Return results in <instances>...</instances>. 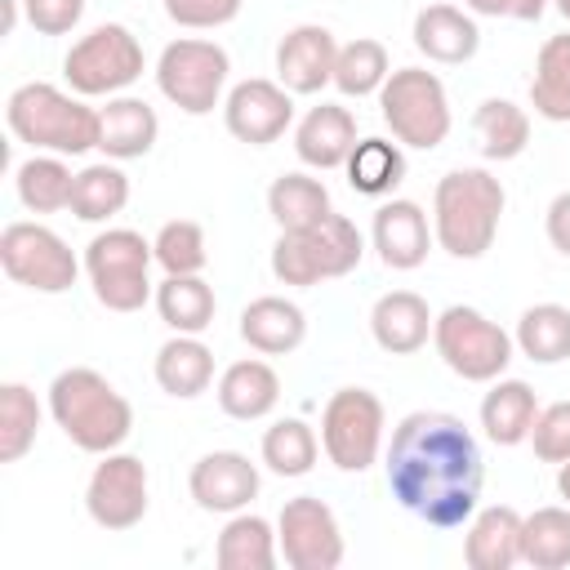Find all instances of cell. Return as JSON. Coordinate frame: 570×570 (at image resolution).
<instances>
[{
	"mask_svg": "<svg viewBox=\"0 0 570 570\" xmlns=\"http://www.w3.org/2000/svg\"><path fill=\"white\" fill-rule=\"evenodd\" d=\"M258 454H263L267 472H276V476H307L321 459V441L303 419H276L263 432Z\"/></svg>",
	"mask_w": 570,
	"mask_h": 570,
	"instance_id": "cell-40",
	"label": "cell"
},
{
	"mask_svg": "<svg viewBox=\"0 0 570 570\" xmlns=\"http://www.w3.org/2000/svg\"><path fill=\"white\" fill-rule=\"evenodd\" d=\"M258 485H263V476L249 463V454H240V450H209L187 472V490H191L196 508L223 512V517L245 512L258 499Z\"/></svg>",
	"mask_w": 570,
	"mask_h": 570,
	"instance_id": "cell-16",
	"label": "cell"
},
{
	"mask_svg": "<svg viewBox=\"0 0 570 570\" xmlns=\"http://www.w3.org/2000/svg\"><path fill=\"white\" fill-rule=\"evenodd\" d=\"M156 138H160V116L142 98L116 94L98 111V151L107 160H138L156 147Z\"/></svg>",
	"mask_w": 570,
	"mask_h": 570,
	"instance_id": "cell-22",
	"label": "cell"
},
{
	"mask_svg": "<svg viewBox=\"0 0 570 570\" xmlns=\"http://www.w3.org/2000/svg\"><path fill=\"white\" fill-rule=\"evenodd\" d=\"M151 249H156V263L165 267V276H196V272H205V263H209L205 227L191 223V218H169V223L156 232Z\"/></svg>",
	"mask_w": 570,
	"mask_h": 570,
	"instance_id": "cell-41",
	"label": "cell"
},
{
	"mask_svg": "<svg viewBox=\"0 0 570 570\" xmlns=\"http://www.w3.org/2000/svg\"><path fill=\"white\" fill-rule=\"evenodd\" d=\"M40 419H45V410L27 383H18V379L0 383V463H18L36 445Z\"/></svg>",
	"mask_w": 570,
	"mask_h": 570,
	"instance_id": "cell-39",
	"label": "cell"
},
{
	"mask_svg": "<svg viewBox=\"0 0 570 570\" xmlns=\"http://www.w3.org/2000/svg\"><path fill=\"white\" fill-rule=\"evenodd\" d=\"M365 258V236L352 218L330 214L316 227L281 232L272 245V276L294 289H312L321 281H338L356 272Z\"/></svg>",
	"mask_w": 570,
	"mask_h": 570,
	"instance_id": "cell-5",
	"label": "cell"
},
{
	"mask_svg": "<svg viewBox=\"0 0 570 570\" xmlns=\"http://www.w3.org/2000/svg\"><path fill=\"white\" fill-rule=\"evenodd\" d=\"M129 205V174L116 160L85 165L71 187V214L80 223H107Z\"/></svg>",
	"mask_w": 570,
	"mask_h": 570,
	"instance_id": "cell-36",
	"label": "cell"
},
{
	"mask_svg": "<svg viewBox=\"0 0 570 570\" xmlns=\"http://www.w3.org/2000/svg\"><path fill=\"white\" fill-rule=\"evenodd\" d=\"M49 414L62 436L85 454H111L134 432V405L116 383L89 365H71L49 383Z\"/></svg>",
	"mask_w": 570,
	"mask_h": 570,
	"instance_id": "cell-2",
	"label": "cell"
},
{
	"mask_svg": "<svg viewBox=\"0 0 570 570\" xmlns=\"http://www.w3.org/2000/svg\"><path fill=\"white\" fill-rule=\"evenodd\" d=\"M543 232H548V245L570 258V191H557L552 196V205L543 214Z\"/></svg>",
	"mask_w": 570,
	"mask_h": 570,
	"instance_id": "cell-46",
	"label": "cell"
},
{
	"mask_svg": "<svg viewBox=\"0 0 570 570\" xmlns=\"http://www.w3.org/2000/svg\"><path fill=\"white\" fill-rule=\"evenodd\" d=\"M356 147V116L338 102H316L294 125V151L307 169H343Z\"/></svg>",
	"mask_w": 570,
	"mask_h": 570,
	"instance_id": "cell-19",
	"label": "cell"
},
{
	"mask_svg": "<svg viewBox=\"0 0 570 570\" xmlns=\"http://www.w3.org/2000/svg\"><path fill=\"white\" fill-rule=\"evenodd\" d=\"M512 343L534 365H557L570 356V307L561 303H534L517 316Z\"/></svg>",
	"mask_w": 570,
	"mask_h": 570,
	"instance_id": "cell-33",
	"label": "cell"
},
{
	"mask_svg": "<svg viewBox=\"0 0 570 570\" xmlns=\"http://www.w3.org/2000/svg\"><path fill=\"white\" fill-rule=\"evenodd\" d=\"M392 76V58L383 49V40L374 36H356L347 45H338V58H334V89L343 98H370L387 85Z\"/></svg>",
	"mask_w": 570,
	"mask_h": 570,
	"instance_id": "cell-37",
	"label": "cell"
},
{
	"mask_svg": "<svg viewBox=\"0 0 570 570\" xmlns=\"http://www.w3.org/2000/svg\"><path fill=\"white\" fill-rule=\"evenodd\" d=\"M214 561L223 570H272L281 561L276 525L258 512H232L214 543Z\"/></svg>",
	"mask_w": 570,
	"mask_h": 570,
	"instance_id": "cell-28",
	"label": "cell"
},
{
	"mask_svg": "<svg viewBox=\"0 0 570 570\" xmlns=\"http://www.w3.org/2000/svg\"><path fill=\"white\" fill-rule=\"evenodd\" d=\"M521 561L534 570L570 566V508H534L521 521Z\"/></svg>",
	"mask_w": 570,
	"mask_h": 570,
	"instance_id": "cell-38",
	"label": "cell"
},
{
	"mask_svg": "<svg viewBox=\"0 0 570 570\" xmlns=\"http://www.w3.org/2000/svg\"><path fill=\"white\" fill-rule=\"evenodd\" d=\"M530 107L552 125L570 120V31L548 36L539 45L534 76H530Z\"/></svg>",
	"mask_w": 570,
	"mask_h": 570,
	"instance_id": "cell-29",
	"label": "cell"
},
{
	"mask_svg": "<svg viewBox=\"0 0 570 570\" xmlns=\"http://www.w3.org/2000/svg\"><path fill=\"white\" fill-rule=\"evenodd\" d=\"M530 445H534V459H543V463L570 459V401H552L539 410V419L530 428Z\"/></svg>",
	"mask_w": 570,
	"mask_h": 570,
	"instance_id": "cell-42",
	"label": "cell"
},
{
	"mask_svg": "<svg viewBox=\"0 0 570 570\" xmlns=\"http://www.w3.org/2000/svg\"><path fill=\"white\" fill-rule=\"evenodd\" d=\"M156 383L174 401H196L214 383V352L200 343V334H174L156 352Z\"/></svg>",
	"mask_w": 570,
	"mask_h": 570,
	"instance_id": "cell-27",
	"label": "cell"
},
{
	"mask_svg": "<svg viewBox=\"0 0 570 570\" xmlns=\"http://www.w3.org/2000/svg\"><path fill=\"white\" fill-rule=\"evenodd\" d=\"M334 58H338V40L330 27L321 22L289 27L276 45V80L289 94H321L325 85H334Z\"/></svg>",
	"mask_w": 570,
	"mask_h": 570,
	"instance_id": "cell-17",
	"label": "cell"
},
{
	"mask_svg": "<svg viewBox=\"0 0 570 570\" xmlns=\"http://www.w3.org/2000/svg\"><path fill=\"white\" fill-rule=\"evenodd\" d=\"M227 71L232 58L218 40H200V36H183L169 40L156 58V89L187 116H209L223 102L227 89Z\"/></svg>",
	"mask_w": 570,
	"mask_h": 570,
	"instance_id": "cell-11",
	"label": "cell"
},
{
	"mask_svg": "<svg viewBox=\"0 0 570 570\" xmlns=\"http://www.w3.org/2000/svg\"><path fill=\"white\" fill-rule=\"evenodd\" d=\"M240 338L258 356H289L307 338V312L294 298L263 294V298L245 303V312H240Z\"/></svg>",
	"mask_w": 570,
	"mask_h": 570,
	"instance_id": "cell-24",
	"label": "cell"
},
{
	"mask_svg": "<svg viewBox=\"0 0 570 570\" xmlns=\"http://www.w3.org/2000/svg\"><path fill=\"white\" fill-rule=\"evenodd\" d=\"M214 396H218V410H223L227 419L258 423V419H267V414L276 410V401H281V379H276V370H272L267 361H258V356L232 361V365L218 374Z\"/></svg>",
	"mask_w": 570,
	"mask_h": 570,
	"instance_id": "cell-25",
	"label": "cell"
},
{
	"mask_svg": "<svg viewBox=\"0 0 570 570\" xmlns=\"http://www.w3.org/2000/svg\"><path fill=\"white\" fill-rule=\"evenodd\" d=\"M387 410L370 387H338L321 410V450L338 472H370L383 454Z\"/></svg>",
	"mask_w": 570,
	"mask_h": 570,
	"instance_id": "cell-10",
	"label": "cell"
},
{
	"mask_svg": "<svg viewBox=\"0 0 570 570\" xmlns=\"http://www.w3.org/2000/svg\"><path fill=\"white\" fill-rule=\"evenodd\" d=\"M156 312L174 334H205L214 325L218 298L200 272L196 276H165L156 285Z\"/></svg>",
	"mask_w": 570,
	"mask_h": 570,
	"instance_id": "cell-31",
	"label": "cell"
},
{
	"mask_svg": "<svg viewBox=\"0 0 570 570\" xmlns=\"http://www.w3.org/2000/svg\"><path fill=\"white\" fill-rule=\"evenodd\" d=\"M0 267L13 285L36 294H67L80 276V258L71 254V245L53 227L27 218L0 232Z\"/></svg>",
	"mask_w": 570,
	"mask_h": 570,
	"instance_id": "cell-12",
	"label": "cell"
},
{
	"mask_svg": "<svg viewBox=\"0 0 570 570\" xmlns=\"http://www.w3.org/2000/svg\"><path fill=\"white\" fill-rule=\"evenodd\" d=\"M4 120L9 134L31 151L85 156L89 147H98V111L80 94H67L49 80L18 85L4 102Z\"/></svg>",
	"mask_w": 570,
	"mask_h": 570,
	"instance_id": "cell-4",
	"label": "cell"
},
{
	"mask_svg": "<svg viewBox=\"0 0 570 570\" xmlns=\"http://www.w3.org/2000/svg\"><path fill=\"white\" fill-rule=\"evenodd\" d=\"M22 13L40 36H67L85 18V0H22Z\"/></svg>",
	"mask_w": 570,
	"mask_h": 570,
	"instance_id": "cell-44",
	"label": "cell"
},
{
	"mask_svg": "<svg viewBox=\"0 0 570 570\" xmlns=\"http://www.w3.org/2000/svg\"><path fill=\"white\" fill-rule=\"evenodd\" d=\"M472 134L485 160H517L530 147V116L512 98H485L472 111Z\"/></svg>",
	"mask_w": 570,
	"mask_h": 570,
	"instance_id": "cell-32",
	"label": "cell"
},
{
	"mask_svg": "<svg viewBox=\"0 0 570 570\" xmlns=\"http://www.w3.org/2000/svg\"><path fill=\"white\" fill-rule=\"evenodd\" d=\"M142 67H147V58H142L138 36L125 22H98L67 49L62 80L80 98H116L120 89H129L142 76Z\"/></svg>",
	"mask_w": 570,
	"mask_h": 570,
	"instance_id": "cell-9",
	"label": "cell"
},
{
	"mask_svg": "<svg viewBox=\"0 0 570 570\" xmlns=\"http://www.w3.org/2000/svg\"><path fill=\"white\" fill-rule=\"evenodd\" d=\"M347 187L361 196H392L405 178V151L392 138H356L352 156H347Z\"/></svg>",
	"mask_w": 570,
	"mask_h": 570,
	"instance_id": "cell-35",
	"label": "cell"
},
{
	"mask_svg": "<svg viewBox=\"0 0 570 570\" xmlns=\"http://www.w3.org/2000/svg\"><path fill=\"white\" fill-rule=\"evenodd\" d=\"M147 503H151L147 463L138 454H125V450L98 454V463L89 472V485H85L89 521L111 530V534H120V530H134L147 517Z\"/></svg>",
	"mask_w": 570,
	"mask_h": 570,
	"instance_id": "cell-13",
	"label": "cell"
},
{
	"mask_svg": "<svg viewBox=\"0 0 570 570\" xmlns=\"http://www.w3.org/2000/svg\"><path fill=\"white\" fill-rule=\"evenodd\" d=\"M370 240L379 249V263L392 267V272H414L428 263V249H432V223L423 214L419 200H383L374 209V227H370Z\"/></svg>",
	"mask_w": 570,
	"mask_h": 570,
	"instance_id": "cell-18",
	"label": "cell"
},
{
	"mask_svg": "<svg viewBox=\"0 0 570 570\" xmlns=\"http://www.w3.org/2000/svg\"><path fill=\"white\" fill-rule=\"evenodd\" d=\"M223 125L236 142L267 147L294 125V94L281 80H263V76L240 80L223 98Z\"/></svg>",
	"mask_w": 570,
	"mask_h": 570,
	"instance_id": "cell-15",
	"label": "cell"
},
{
	"mask_svg": "<svg viewBox=\"0 0 570 570\" xmlns=\"http://www.w3.org/2000/svg\"><path fill=\"white\" fill-rule=\"evenodd\" d=\"M13 187H18V200L31 209V214H58V209H71V187H76V174L67 169L62 156H27L18 169H13Z\"/></svg>",
	"mask_w": 570,
	"mask_h": 570,
	"instance_id": "cell-34",
	"label": "cell"
},
{
	"mask_svg": "<svg viewBox=\"0 0 570 570\" xmlns=\"http://www.w3.org/2000/svg\"><path fill=\"white\" fill-rule=\"evenodd\" d=\"M468 13L481 18H508V22H539L552 0H463Z\"/></svg>",
	"mask_w": 570,
	"mask_h": 570,
	"instance_id": "cell-45",
	"label": "cell"
},
{
	"mask_svg": "<svg viewBox=\"0 0 570 570\" xmlns=\"http://www.w3.org/2000/svg\"><path fill=\"white\" fill-rule=\"evenodd\" d=\"M414 49L428 58V62H441V67H459L468 58H476L481 49V27L468 9H454V4H428L414 13Z\"/></svg>",
	"mask_w": 570,
	"mask_h": 570,
	"instance_id": "cell-20",
	"label": "cell"
},
{
	"mask_svg": "<svg viewBox=\"0 0 570 570\" xmlns=\"http://www.w3.org/2000/svg\"><path fill=\"white\" fill-rule=\"evenodd\" d=\"M508 191L490 169L463 165L450 169L436 191H432V236L450 258H481L494 236H499V218H503Z\"/></svg>",
	"mask_w": 570,
	"mask_h": 570,
	"instance_id": "cell-3",
	"label": "cell"
},
{
	"mask_svg": "<svg viewBox=\"0 0 570 570\" xmlns=\"http://www.w3.org/2000/svg\"><path fill=\"white\" fill-rule=\"evenodd\" d=\"M276 539H281V557L289 570H338L347 552L334 508L321 503L316 494L285 499L276 517Z\"/></svg>",
	"mask_w": 570,
	"mask_h": 570,
	"instance_id": "cell-14",
	"label": "cell"
},
{
	"mask_svg": "<svg viewBox=\"0 0 570 570\" xmlns=\"http://www.w3.org/2000/svg\"><path fill=\"white\" fill-rule=\"evenodd\" d=\"M432 343H436V356L445 361V370L459 374L463 383L503 379V370L512 365V352H517L512 334L468 303H450L445 312H436Z\"/></svg>",
	"mask_w": 570,
	"mask_h": 570,
	"instance_id": "cell-8",
	"label": "cell"
},
{
	"mask_svg": "<svg viewBox=\"0 0 570 570\" xmlns=\"http://www.w3.org/2000/svg\"><path fill=\"white\" fill-rule=\"evenodd\" d=\"M557 494L566 499V508H570V459L566 463H557Z\"/></svg>",
	"mask_w": 570,
	"mask_h": 570,
	"instance_id": "cell-47",
	"label": "cell"
},
{
	"mask_svg": "<svg viewBox=\"0 0 570 570\" xmlns=\"http://www.w3.org/2000/svg\"><path fill=\"white\" fill-rule=\"evenodd\" d=\"M521 512L508 503L476 508L463 534V561L472 570H512L521 561Z\"/></svg>",
	"mask_w": 570,
	"mask_h": 570,
	"instance_id": "cell-23",
	"label": "cell"
},
{
	"mask_svg": "<svg viewBox=\"0 0 570 570\" xmlns=\"http://www.w3.org/2000/svg\"><path fill=\"white\" fill-rule=\"evenodd\" d=\"M240 9H245V0H165L169 22L174 27H187V31L227 27V22H236Z\"/></svg>",
	"mask_w": 570,
	"mask_h": 570,
	"instance_id": "cell-43",
	"label": "cell"
},
{
	"mask_svg": "<svg viewBox=\"0 0 570 570\" xmlns=\"http://www.w3.org/2000/svg\"><path fill=\"white\" fill-rule=\"evenodd\" d=\"M387 490L423 525L454 530L481 503L485 459L472 428L445 410H410L387 441Z\"/></svg>",
	"mask_w": 570,
	"mask_h": 570,
	"instance_id": "cell-1",
	"label": "cell"
},
{
	"mask_svg": "<svg viewBox=\"0 0 570 570\" xmlns=\"http://www.w3.org/2000/svg\"><path fill=\"white\" fill-rule=\"evenodd\" d=\"M552 4H557V13H561V18L570 22V0H552Z\"/></svg>",
	"mask_w": 570,
	"mask_h": 570,
	"instance_id": "cell-48",
	"label": "cell"
},
{
	"mask_svg": "<svg viewBox=\"0 0 570 570\" xmlns=\"http://www.w3.org/2000/svg\"><path fill=\"white\" fill-rule=\"evenodd\" d=\"M432 307L414 289H387L370 307V334L392 356H414L432 338Z\"/></svg>",
	"mask_w": 570,
	"mask_h": 570,
	"instance_id": "cell-21",
	"label": "cell"
},
{
	"mask_svg": "<svg viewBox=\"0 0 570 570\" xmlns=\"http://www.w3.org/2000/svg\"><path fill=\"white\" fill-rule=\"evenodd\" d=\"M539 419V396L525 379H494L481 396V428L494 445H521L530 441V428Z\"/></svg>",
	"mask_w": 570,
	"mask_h": 570,
	"instance_id": "cell-26",
	"label": "cell"
},
{
	"mask_svg": "<svg viewBox=\"0 0 570 570\" xmlns=\"http://www.w3.org/2000/svg\"><path fill=\"white\" fill-rule=\"evenodd\" d=\"M151 263H156V249L134 227H107L85 245V272H89L94 298L107 312H142L147 298H156L147 276Z\"/></svg>",
	"mask_w": 570,
	"mask_h": 570,
	"instance_id": "cell-6",
	"label": "cell"
},
{
	"mask_svg": "<svg viewBox=\"0 0 570 570\" xmlns=\"http://www.w3.org/2000/svg\"><path fill=\"white\" fill-rule=\"evenodd\" d=\"M379 111H383V125L392 129V138L414 151L441 147L454 125L450 94H445L441 76L428 67H396L387 76V85L379 89Z\"/></svg>",
	"mask_w": 570,
	"mask_h": 570,
	"instance_id": "cell-7",
	"label": "cell"
},
{
	"mask_svg": "<svg viewBox=\"0 0 570 570\" xmlns=\"http://www.w3.org/2000/svg\"><path fill=\"white\" fill-rule=\"evenodd\" d=\"M267 214L276 218L281 232H303V227H316L321 218L334 214L330 205V187L312 174H281L272 178L267 187Z\"/></svg>",
	"mask_w": 570,
	"mask_h": 570,
	"instance_id": "cell-30",
	"label": "cell"
}]
</instances>
